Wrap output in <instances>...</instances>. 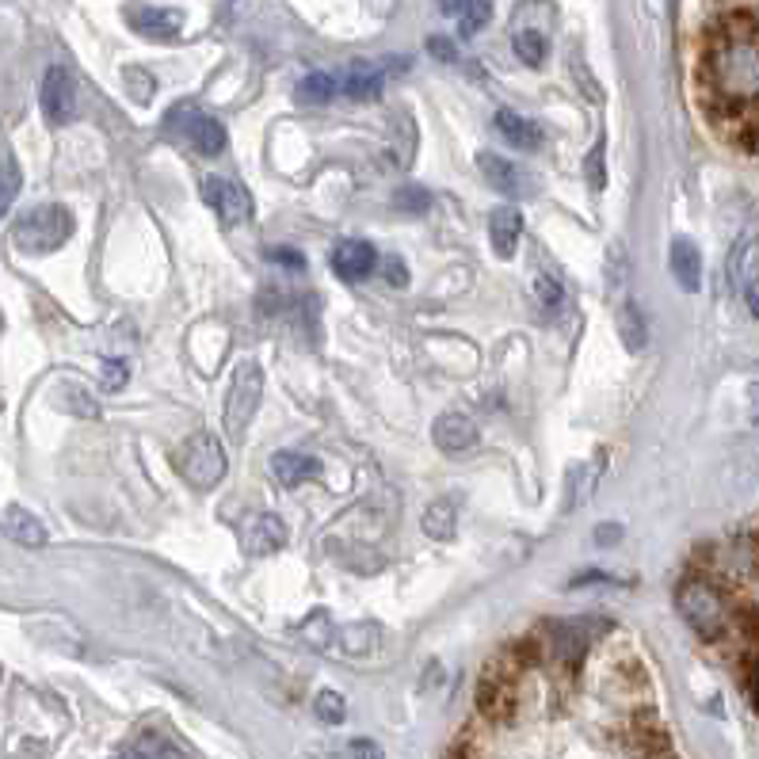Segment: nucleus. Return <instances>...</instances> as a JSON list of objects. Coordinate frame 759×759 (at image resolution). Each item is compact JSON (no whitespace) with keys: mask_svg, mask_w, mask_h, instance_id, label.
<instances>
[{"mask_svg":"<svg viewBox=\"0 0 759 759\" xmlns=\"http://www.w3.org/2000/svg\"><path fill=\"white\" fill-rule=\"evenodd\" d=\"M352 759H382V748L374 745V740H363L359 737L352 745Z\"/></svg>","mask_w":759,"mask_h":759,"instance_id":"obj_43","label":"nucleus"},{"mask_svg":"<svg viewBox=\"0 0 759 759\" xmlns=\"http://www.w3.org/2000/svg\"><path fill=\"white\" fill-rule=\"evenodd\" d=\"M431 439H436V447L443 455H466V450L478 447L481 431L466 413H443L436 420V428H431Z\"/></svg>","mask_w":759,"mask_h":759,"instance_id":"obj_12","label":"nucleus"},{"mask_svg":"<svg viewBox=\"0 0 759 759\" xmlns=\"http://www.w3.org/2000/svg\"><path fill=\"white\" fill-rule=\"evenodd\" d=\"M489 15H492V0H470V4H466V12L458 15V31H462V39L478 35V31L489 23Z\"/></svg>","mask_w":759,"mask_h":759,"instance_id":"obj_31","label":"nucleus"},{"mask_svg":"<svg viewBox=\"0 0 759 759\" xmlns=\"http://www.w3.org/2000/svg\"><path fill=\"white\" fill-rule=\"evenodd\" d=\"M520 237H523V214L515 211V206H496V211L489 214L492 253H496L500 260H512L515 248H520Z\"/></svg>","mask_w":759,"mask_h":759,"instance_id":"obj_14","label":"nucleus"},{"mask_svg":"<svg viewBox=\"0 0 759 759\" xmlns=\"http://www.w3.org/2000/svg\"><path fill=\"white\" fill-rule=\"evenodd\" d=\"M271 478L279 481L282 489H298L306 485L310 478H317V462L298 450H275L271 455Z\"/></svg>","mask_w":759,"mask_h":759,"instance_id":"obj_19","label":"nucleus"},{"mask_svg":"<svg viewBox=\"0 0 759 759\" xmlns=\"http://www.w3.org/2000/svg\"><path fill=\"white\" fill-rule=\"evenodd\" d=\"M447 759H473V752H470V748H450Z\"/></svg>","mask_w":759,"mask_h":759,"instance_id":"obj_45","label":"nucleus"},{"mask_svg":"<svg viewBox=\"0 0 759 759\" xmlns=\"http://www.w3.org/2000/svg\"><path fill=\"white\" fill-rule=\"evenodd\" d=\"M329 268L336 271L340 279H348V282H363L366 275L378 268V248H374L371 240L348 237V240H340V245L332 248Z\"/></svg>","mask_w":759,"mask_h":759,"instance_id":"obj_8","label":"nucleus"},{"mask_svg":"<svg viewBox=\"0 0 759 759\" xmlns=\"http://www.w3.org/2000/svg\"><path fill=\"white\" fill-rule=\"evenodd\" d=\"M23 188V172H20V161H15L12 153H0V218H4L8 211H12L15 195H20Z\"/></svg>","mask_w":759,"mask_h":759,"instance_id":"obj_26","label":"nucleus"},{"mask_svg":"<svg viewBox=\"0 0 759 759\" xmlns=\"http://www.w3.org/2000/svg\"><path fill=\"white\" fill-rule=\"evenodd\" d=\"M39 104L50 127H65V122L77 119V81L65 65H50L43 77V92H39Z\"/></svg>","mask_w":759,"mask_h":759,"instance_id":"obj_7","label":"nucleus"},{"mask_svg":"<svg viewBox=\"0 0 759 759\" xmlns=\"http://www.w3.org/2000/svg\"><path fill=\"white\" fill-rule=\"evenodd\" d=\"M512 46H515V57H520L523 65H531V70H538L542 62H546V35L535 28H527V31H515V39H512Z\"/></svg>","mask_w":759,"mask_h":759,"instance_id":"obj_27","label":"nucleus"},{"mask_svg":"<svg viewBox=\"0 0 759 759\" xmlns=\"http://www.w3.org/2000/svg\"><path fill=\"white\" fill-rule=\"evenodd\" d=\"M424 535L436 538V542H447L455 538V527H458V504L455 496H439L431 500L428 507H424Z\"/></svg>","mask_w":759,"mask_h":759,"instance_id":"obj_22","label":"nucleus"},{"mask_svg":"<svg viewBox=\"0 0 759 759\" xmlns=\"http://www.w3.org/2000/svg\"><path fill=\"white\" fill-rule=\"evenodd\" d=\"M130 759H135V756H130Z\"/></svg>","mask_w":759,"mask_h":759,"instance_id":"obj_46","label":"nucleus"},{"mask_svg":"<svg viewBox=\"0 0 759 759\" xmlns=\"http://www.w3.org/2000/svg\"><path fill=\"white\" fill-rule=\"evenodd\" d=\"M496 130L504 135L507 146H515V149H523V153H531V149H538L542 146V130H538V122H531V119H523V115H515V111H496Z\"/></svg>","mask_w":759,"mask_h":759,"instance_id":"obj_21","label":"nucleus"},{"mask_svg":"<svg viewBox=\"0 0 759 759\" xmlns=\"http://www.w3.org/2000/svg\"><path fill=\"white\" fill-rule=\"evenodd\" d=\"M313 710L324 725H340L348 717V703L340 691H321V695L313 698Z\"/></svg>","mask_w":759,"mask_h":759,"instance_id":"obj_32","label":"nucleus"},{"mask_svg":"<svg viewBox=\"0 0 759 759\" xmlns=\"http://www.w3.org/2000/svg\"><path fill=\"white\" fill-rule=\"evenodd\" d=\"M172 119H183V135H188V141L203 157H218L225 149V141H229L222 122L211 119V115H203V111H195V107H177Z\"/></svg>","mask_w":759,"mask_h":759,"instance_id":"obj_9","label":"nucleus"},{"mask_svg":"<svg viewBox=\"0 0 759 759\" xmlns=\"http://www.w3.org/2000/svg\"><path fill=\"white\" fill-rule=\"evenodd\" d=\"M127 20L141 39H157V43H172L183 31V12L177 8H130Z\"/></svg>","mask_w":759,"mask_h":759,"instance_id":"obj_13","label":"nucleus"},{"mask_svg":"<svg viewBox=\"0 0 759 759\" xmlns=\"http://www.w3.org/2000/svg\"><path fill=\"white\" fill-rule=\"evenodd\" d=\"M706 77L717 99L725 104H748L756 107V88H759V62H756V23L748 20L745 31H737L733 20L729 31L714 39L710 54H706Z\"/></svg>","mask_w":759,"mask_h":759,"instance_id":"obj_1","label":"nucleus"},{"mask_svg":"<svg viewBox=\"0 0 759 759\" xmlns=\"http://www.w3.org/2000/svg\"><path fill=\"white\" fill-rule=\"evenodd\" d=\"M336 96V77L332 73H310V77L298 85V99L302 104H329Z\"/></svg>","mask_w":759,"mask_h":759,"instance_id":"obj_29","label":"nucleus"},{"mask_svg":"<svg viewBox=\"0 0 759 759\" xmlns=\"http://www.w3.org/2000/svg\"><path fill=\"white\" fill-rule=\"evenodd\" d=\"M73 229H77V218H73L70 206L46 203V206L28 211L20 222H15L12 240H15V248H23L28 256H50L73 237Z\"/></svg>","mask_w":759,"mask_h":759,"instance_id":"obj_2","label":"nucleus"},{"mask_svg":"<svg viewBox=\"0 0 759 759\" xmlns=\"http://www.w3.org/2000/svg\"><path fill=\"white\" fill-rule=\"evenodd\" d=\"M573 70H577V81H580V85H588V96H591V99H596V104H599V99H603V88H599L596 81H591L588 65H580V57H573Z\"/></svg>","mask_w":759,"mask_h":759,"instance_id":"obj_40","label":"nucleus"},{"mask_svg":"<svg viewBox=\"0 0 759 759\" xmlns=\"http://www.w3.org/2000/svg\"><path fill=\"white\" fill-rule=\"evenodd\" d=\"M203 199H206V206L218 214L222 229H237V225H245L256 211L253 195H248L237 180H225V177H206Z\"/></svg>","mask_w":759,"mask_h":759,"instance_id":"obj_6","label":"nucleus"},{"mask_svg":"<svg viewBox=\"0 0 759 759\" xmlns=\"http://www.w3.org/2000/svg\"><path fill=\"white\" fill-rule=\"evenodd\" d=\"M619 538H622V527H619V523H599V531H596V542H599V546H614Z\"/></svg>","mask_w":759,"mask_h":759,"instance_id":"obj_42","label":"nucleus"},{"mask_svg":"<svg viewBox=\"0 0 759 759\" xmlns=\"http://www.w3.org/2000/svg\"><path fill=\"white\" fill-rule=\"evenodd\" d=\"M122 81H127V85H135V99H138V104H149L153 81H149L146 73H141V70H127V73H122Z\"/></svg>","mask_w":759,"mask_h":759,"instance_id":"obj_37","label":"nucleus"},{"mask_svg":"<svg viewBox=\"0 0 759 759\" xmlns=\"http://www.w3.org/2000/svg\"><path fill=\"white\" fill-rule=\"evenodd\" d=\"M336 641L344 645V653H352V656L374 653V649H378V641H382V626H374V622L344 626V630L336 633Z\"/></svg>","mask_w":759,"mask_h":759,"instance_id":"obj_25","label":"nucleus"},{"mask_svg":"<svg viewBox=\"0 0 759 759\" xmlns=\"http://www.w3.org/2000/svg\"><path fill=\"white\" fill-rule=\"evenodd\" d=\"M672 271H675V282H680L687 295H695V290L703 287V256H698L695 240H687V237L672 240Z\"/></svg>","mask_w":759,"mask_h":759,"instance_id":"obj_18","label":"nucleus"},{"mask_svg":"<svg viewBox=\"0 0 759 759\" xmlns=\"http://www.w3.org/2000/svg\"><path fill=\"white\" fill-rule=\"evenodd\" d=\"M428 50H431V54H436L439 57V62H455V43H450V39H443V35H431L428 39Z\"/></svg>","mask_w":759,"mask_h":759,"instance_id":"obj_39","label":"nucleus"},{"mask_svg":"<svg viewBox=\"0 0 759 759\" xmlns=\"http://www.w3.org/2000/svg\"><path fill=\"white\" fill-rule=\"evenodd\" d=\"M394 203L402 206V211H413V214H424L431 206V191H424V188H402L394 195Z\"/></svg>","mask_w":759,"mask_h":759,"instance_id":"obj_35","label":"nucleus"},{"mask_svg":"<svg viewBox=\"0 0 759 759\" xmlns=\"http://www.w3.org/2000/svg\"><path fill=\"white\" fill-rule=\"evenodd\" d=\"M177 466H180V478L188 481L191 489L211 492L225 473H229V455H225L222 439L214 436V431H199V436H191L188 443H183Z\"/></svg>","mask_w":759,"mask_h":759,"instance_id":"obj_4","label":"nucleus"},{"mask_svg":"<svg viewBox=\"0 0 759 759\" xmlns=\"http://www.w3.org/2000/svg\"><path fill=\"white\" fill-rule=\"evenodd\" d=\"M535 295H538V302L546 306V310H557V306L565 302V290H562V282H557L554 275H538Z\"/></svg>","mask_w":759,"mask_h":759,"instance_id":"obj_33","label":"nucleus"},{"mask_svg":"<svg viewBox=\"0 0 759 759\" xmlns=\"http://www.w3.org/2000/svg\"><path fill=\"white\" fill-rule=\"evenodd\" d=\"M287 538H290L287 523H282L279 515L264 512V515H256V520L248 523V531H245V549H248L253 557H268V554H279V549L287 546Z\"/></svg>","mask_w":759,"mask_h":759,"instance_id":"obj_15","label":"nucleus"},{"mask_svg":"<svg viewBox=\"0 0 759 759\" xmlns=\"http://www.w3.org/2000/svg\"><path fill=\"white\" fill-rule=\"evenodd\" d=\"M619 336L626 344V352L638 355L641 348L649 344V324H645V313H641V306L633 302V298H626L622 310H619Z\"/></svg>","mask_w":759,"mask_h":759,"instance_id":"obj_24","label":"nucleus"},{"mask_svg":"<svg viewBox=\"0 0 759 759\" xmlns=\"http://www.w3.org/2000/svg\"><path fill=\"white\" fill-rule=\"evenodd\" d=\"M4 535L8 538H15L20 546H46V527H43V520H35V515L28 512V507H20V504H12V507H4Z\"/></svg>","mask_w":759,"mask_h":759,"instance_id":"obj_20","label":"nucleus"},{"mask_svg":"<svg viewBox=\"0 0 759 759\" xmlns=\"http://www.w3.org/2000/svg\"><path fill=\"white\" fill-rule=\"evenodd\" d=\"M603 157H607V138L599 135L596 146H591L588 157H584V177H588V188L591 191H603L607 188V164H603Z\"/></svg>","mask_w":759,"mask_h":759,"instance_id":"obj_30","label":"nucleus"},{"mask_svg":"<svg viewBox=\"0 0 759 759\" xmlns=\"http://www.w3.org/2000/svg\"><path fill=\"white\" fill-rule=\"evenodd\" d=\"M382 70L371 62H352L348 65V73L336 81V92H344L348 99H359V104H371V99L382 96Z\"/></svg>","mask_w":759,"mask_h":759,"instance_id":"obj_16","label":"nucleus"},{"mask_svg":"<svg viewBox=\"0 0 759 759\" xmlns=\"http://www.w3.org/2000/svg\"><path fill=\"white\" fill-rule=\"evenodd\" d=\"M127 378H130L127 363H122V359H107V363H104V378H99V386H104L107 394H119V389L127 386Z\"/></svg>","mask_w":759,"mask_h":759,"instance_id":"obj_34","label":"nucleus"},{"mask_svg":"<svg viewBox=\"0 0 759 759\" xmlns=\"http://www.w3.org/2000/svg\"><path fill=\"white\" fill-rule=\"evenodd\" d=\"M478 703L481 710H485L489 717H512L515 710V691H512V680L507 675H500L496 669L485 672V680H481V691H478Z\"/></svg>","mask_w":759,"mask_h":759,"instance_id":"obj_17","label":"nucleus"},{"mask_svg":"<svg viewBox=\"0 0 759 759\" xmlns=\"http://www.w3.org/2000/svg\"><path fill=\"white\" fill-rule=\"evenodd\" d=\"M675 607H680V614L703 641H717L725 633V626H729V603H725L721 588L703 577H691L680 584Z\"/></svg>","mask_w":759,"mask_h":759,"instance_id":"obj_3","label":"nucleus"},{"mask_svg":"<svg viewBox=\"0 0 759 759\" xmlns=\"http://www.w3.org/2000/svg\"><path fill=\"white\" fill-rule=\"evenodd\" d=\"M603 462H607V455L599 450L588 466H577V470L569 473V504H565V512H577L580 504H588V496L596 492V481L603 478V470H607Z\"/></svg>","mask_w":759,"mask_h":759,"instance_id":"obj_23","label":"nucleus"},{"mask_svg":"<svg viewBox=\"0 0 759 759\" xmlns=\"http://www.w3.org/2000/svg\"><path fill=\"white\" fill-rule=\"evenodd\" d=\"M268 260L271 264H287V268H306V260L295 253V248H268Z\"/></svg>","mask_w":759,"mask_h":759,"instance_id":"obj_38","label":"nucleus"},{"mask_svg":"<svg viewBox=\"0 0 759 759\" xmlns=\"http://www.w3.org/2000/svg\"><path fill=\"white\" fill-rule=\"evenodd\" d=\"M65 397H70V402H73V405H65V408H70V413H77V416H88V420H92V416H99V408L92 405V402H88V394H81V389L65 386L62 402H65Z\"/></svg>","mask_w":759,"mask_h":759,"instance_id":"obj_36","label":"nucleus"},{"mask_svg":"<svg viewBox=\"0 0 759 759\" xmlns=\"http://www.w3.org/2000/svg\"><path fill=\"white\" fill-rule=\"evenodd\" d=\"M478 169H481V177H485L496 191H504V195H531V191H535V180H531L520 164L507 161V157H500V153H489V149L478 153Z\"/></svg>","mask_w":759,"mask_h":759,"instance_id":"obj_11","label":"nucleus"},{"mask_svg":"<svg viewBox=\"0 0 759 759\" xmlns=\"http://www.w3.org/2000/svg\"><path fill=\"white\" fill-rule=\"evenodd\" d=\"M386 279H389V287H408V268L402 260H386Z\"/></svg>","mask_w":759,"mask_h":759,"instance_id":"obj_41","label":"nucleus"},{"mask_svg":"<svg viewBox=\"0 0 759 759\" xmlns=\"http://www.w3.org/2000/svg\"><path fill=\"white\" fill-rule=\"evenodd\" d=\"M466 4H470V0H439V12H443V15H455V20H458V15L466 12Z\"/></svg>","mask_w":759,"mask_h":759,"instance_id":"obj_44","label":"nucleus"},{"mask_svg":"<svg viewBox=\"0 0 759 759\" xmlns=\"http://www.w3.org/2000/svg\"><path fill=\"white\" fill-rule=\"evenodd\" d=\"M729 275H733V290L745 295L748 313H759V240L748 237L745 245L733 253L729 260Z\"/></svg>","mask_w":759,"mask_h":759,"instance_id":"obj_10","label":"nucleus"},{"mask_svg":"<svg viewBox=\"0 0 759 759\" xmlns=\"http://www.w3.org/2000/svg\"><path fill=\"white\" fill-rule=\"evenodd\" d=\"M264 397V371L260 363H240L233 374L229 386V402H225V436L229 439H245L248 424H253L256 408Z\"/></svg>","mask_w":759,"mask_h":759,"instance_id":"obj_5","label":"nucleus"},{"mask_svg":"<svg viewBox=\"0 0 759 759\" xmlns=\"http://www.w3.org/2000/svg\"><path fill=\"white\" fill-rule=\"evenodd\" d=\"M135 759H188L180 752L177 745H172L169 737H164V733H141L138 737V745H135Z\"/></svg>","mask_w":759,"mask_h":759,"instance_id":"obj_28","label":"nucleus"}]
</instances>
